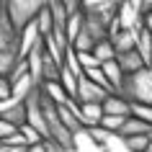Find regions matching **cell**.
I'll list each match as a JSON object with an SVG mask.
<instances>
[{"label":"cell","mask_w":152,"mask_h":152,"mask_svg":"<svg viewBox=\"0 0 152 152\" xmlns=\"http://www.w3.org/2000/svg\"><path fill=\"white\" fill-rule=\"evenodd\" d=\"M119 96H124L129 103H144L152 106V70L137 72V75H126L124 80V88H121Z\"/></svg>","instance_id":"6da1fadb"},{"label":"cell","mask_w":152,"mask_h":152,"mask_svg":"<svg viewBox=\"0 0 152 152\" xmlns=\"http://www.w3.org/2000/svg\"><path fill=\"white\" fill-rule=\"evenodd\" d=\"M3 5L8 10L10 21L16 26V31L21 34L23 28H28V26L39 18V13L44 10L47 3H41V0H3Z\"/></svg>","instance_id":"7a4b0ae2"},{"label":"cell","mask_w":152,"mask_h":152,"mask_svg":"<svg viewBox=\"0 0 152 152\" xmlns=\"http://www.w3.org/2000/svg\"><path fill=\"white\" fill-rule=\"evenodd\" d=\"M119 21H121L124 31H142L144 28V13L139 8V0H121Z\"/></svg>","instance_id":"3957f363"},{"label":"cell","mask_w":152,"mask_h":152,"mask_svg":"<svg viewBox=\"0 0 152 152\" xmlns=\"http://www.w3.org/2000/svg\"><path fill=\"white\" fill-rule=\"evenodd\" d=\"M108 96H113V93H108V90L98 88L93 80H88L85 75L80 77V88H77V103H103Z\"/></svg>","instance_id":"277c9868"},{"label":"cell","mask_w":152,"mask_h":152,"mask_svg":"<svg viewBox=\"0 0 152 152\" xmlns=\"http://www.w3.org/2000/svg\"><path fill=\"white\" fill-rule=\"evenodd\" d=\"M103 116H106L103 103H80V124L85 129H98Z\"/></svg>","instance_id":"5b68a950"},{"label":"cell","mask_w":152,"mask_h":152,"mask_svg":"<svg viewBox=\"0 0 152 152\" xmlns=\"http://www.w3.org/2000/svg\"><path fill=\"white\" fill-rule=\"evenodd\" d=\"M44 57H47V49H44V39L36 44L31 54L26 57L28 59V70H31V77L36 80V85L41 88V83H44Z\"/></svg>","instance_id":"8992f818"},{"label":"cell","mask_w":152,"mask_h":152,"mask_svg":"<svg viewBox=\"0 0 152 152\" xmlns=\"http://www.w3.org/2000/svg\"><path fill=\"white\" fill-rule=\"evenodd\" d=\"M108 21L103 16H98V13H85V28L90 31V36L96 39V44L101 41H108Z\"/></svg>","instance_id":"52a82bcc"},{"label":"cell","mask_w":152,"mask_h":152,"mask_svg":"<svg viewBox=\"0 0 152 152\" xmlns=\"http://www.w3.org/2000/svg\"><path fill=\"white\" fill-rule=\"evenodd\" d=\"M103 111H106V116H124V119H129L132 116V103H129L124 96H108L103 101Z\"/></svg>","instance_id":"ba28073f"},{"label":"cell","mask_w":152,"mask_h":152,"mask_svg":"<svg viewBox=\"0 0 152 152\" xmlns=\"http://www.w3.org/2000/svg\"><path fill=\"white\" fill-rule=\"evenodd\" d=\"M116 62H119V67L124 70V75H137V72L147 70V62L142 59V54L139 52H126V54H119L116 57Z\"/></svg>","instance_id":"9c48e42d"},{"label":"cell","mask_w":152,"mask_h":152,"mask_svg":"<svg viewBox=\"0 0 152 152\" xmlns=\"http://www.w3.org/2000/svg\"><path fill=\"white\" fill-rule=\"evenodd\" d=\"M119 137H124V139H132V137H152V124L137 119V116H129L124 129L119 132Z\"/></svg>","instance_id":"30bf717a"},{"label":"cell","mask_w":152,"mask_h":152,"mask_svg":"<svg viewBox=\"0 0 152 152\" xmlns=\"http://www.w3.org/2000/svg\"><path fill=\"white\" fill-rule=\"evenodd\" d=\"M41 41V34H39V26H36V21H34L31 26H28V28H23V31H21V57H28L34 52V49H36V44H39Z\"/></svg>","instance_id":"8fae6325"},{"label":"cell","mask_w":152,"mask_h":152,"mask_svg":"<svg viewBox=\"0 0 152 152\" xmlns=\"http://www.w3.org/2000/svg\"><path fill=\"white\" fill-rule=\"evenodd\" d=\"M137 36H139V31H121L108 41L113 44L116 54H126V52H134L137 49Z\"/></svg>","instance_id":"7c38bea8"},{"label":"cell","mask_w":152,"mask_h":152,"mask_svg":"<svg viewBox=\"0 0 152 152\" xmlns=\"http://www.w3.org/2000/svg\"><path fill=\"white\" fill-rule=\"evenodd\" d=\"M41 93L57 106H67L72 101V98L67 96V90L62 88V83H44V85H41Z\"/></svg>","instance_id":"4fadbf2b"},{"label":"cell","mask_w":152,"mask_h":152,"mask_svg":"<svg viewBox=\"0 0 152 152\" xmlns=\"http://www.w3.org/2000/svg\"><path fill=\"white\" fill-rule=\"evenodd\" d=\"M59 83H62V88L67 90V96H70L72 101H75V98H77V88H80V77H77V75H75V72H72L70 67H67V64L62 67Z\"/></svg>","instance_id":"5bb4252c"},{"label":"cell","mask_w":152,"mask_h":152,"mask_svg":"<svg viewBox=\"0 0 152 152\" xmlns=\"http://www.w3.org/2000/svg\"><path fill=\"white\" fill-rule=\"evenodd\" d=\"M137 52L142 54V59L147 62V67H152V34L147 31V28H142L139 36H137Z\"/></svg>","instance_id":"9a60e30c"},{"label":"cell","mask_w":152,"mask_h":152,"mask_svg":"<svg viewBox=\"0 0 152 152\" xmlns=\"http://www.w3.org/2000/svg\"><path fill=\"white\" fill-rule=\"evenodd\" d=\"M3 119L10 121V124H16V126H26V124H28V108H26V103H18V106H13L10 111L3 113Z\"/></svg>","instance_id":"2e32d148"},{"label":"cell","mask_w":152,"mask_h":152,"mask_svg":"<svg viewBox=\"0 0 152 152\" xmlns=\"http://www.w3.org/2000/svg\"><path fill=\"white\" fill-rule=\"evenodd\" d=\"M36 26H39L41 39H47V36H52V34H54V18H52V10H49V5H44V10L39 13V18H36Z\"/></svg>","instance_id":"e0dca14e"},{"label":"cell","mask_w":152,"mask_h":152,"mask_svg":"<svg viewBox=\"0 0 152 152\" xmlns=\"http://www.w3.org/2000/svg\"><path fill=\"white\" fill-rule=\"evenodd\" d=\"M93 54H96V59L101 62V67L103 64H108V62H113L116 59V49H113V44L111 41H101V44H96V49H93Z\"/></svg>","instance_id":"ac0fdd59"},{"label":"cell","mask_w":152,"mask_h":152,"mask_svg":"<svg viewBox=\"0 0 152 152\" xmlns=\"http://www.w3.org/2000/svg\"><path fill=\"white\" fill-rule=\"evenodd\" d=\"M85 77H88V80H93V83L98 85V88H103V90H108V93H113V85L108 83V77H106L103 67H96V70H88V72H85Z\"/></svg>","instance_id":"d6986e66"},{"label":"cell","mask_w":152,"mask_h":152,"mask_svg":"<svg viewBox=\"0 0 152 152\" xmlns=\"http://www.w3.org/2000/svg\"><path fill=\"white\" fill-rule=\"evenodd\" d=\"M31 75V70H28V59H21V62L13 67V72L8 75V80H10V85H16V83H21L23 77H28Z\"/></svg>","instance_id":"ffe728a7"},{"label":"cell","mask_w":152,"mask_h":152,"mask_svg":"<svg viewBox=\"0 0 152 152\" xmlns=\"http://www.w3.org/2000/svg\"><path fill=\"white\" fill-rule=\"evenodd\" d=\"M132 116H137V119H142V121H147V124H152V106L132 103Z\"/></svg>","instance_id":"44dd1931"},{"label":"cell","mask_w":152,"mask_h":152,"mask_svg":"<svg viewBox=\"0 0 152 152\" xmlns=\"http://www.w3.org/2000/svg\"><path fill=\"white\" fill-rule=\"evenodd\" d=\"M77 59H80V64H83V70H85V72L101 67V62L96 59V54H93V52H77Z\"/></svg>","instance_id":"7402d4cb"},{"label":"cell","mask_w":152,"mask_h":152,"mask_svg":"<svg viewBox=\"0 0 152 152\" xmlns=\"http://www.w3.org/2000/svg\"><path fill=\"white\" fill-rule=\"evenodd\" d=\"M21 134L26 137L28 147H34V144H41V142H47V139H44V137H41V134H39V132H36L34 126H28V124H26V126H21Z\"/></svg>","instance_id":"603a6c76"},{"label":"cell","mask_w":152,"mask_h":152,"mask_svg":"<svg viewBox=\"0 0 152 152\" xmlns=\"http://www.w3.org/2000/svg\"><path fill=\"white\" fill-rule=\"evenodd\" d=\"M150 139H152V137H132V139H126V144H129V150H132V152H147Z\"/></svg>","instance_id":"cb8c5ba5"},{"label":"cell","mask_w":152,"mask_h":152,"mask_svg":"<svg viewBox=\"0 0 152 152\" xmlns=\"http://www.w3.org/2000/svg\"><path fill=\"white\" fill-rule=\"evenodd\" d=\"M21 134V126H16V124H10V121L0 119V139H10V137Z\"/></svg>","instance_id":"d4e9b609"},{"label":"cell","mask_w":152,"mask_h":152,"mask_svg":"<svg viewBox=\"0 0 152 152\" xmlns=\"http://www.w3.org/2000/svg\"><path fill=\"white\" fill-rule=\"evenodd\" d=\"M8 98H13V85L8 77H0V101H8Z\"/></svg>","instance_id":"484cf974"},{"label":"cell","mask_w":152,"mask_h":152,"mask_svg":"<svg viewBox=\"0 0 152 152\" xmlns=\"http://www.w3.org/2000/svg\"><path fill=\"white\" fill-rule=\"evenodd\" d=\"M28 152H47V142H41V144H34V147H28Z\"/></svg>","instance_id":"4316f807"},{"label":"cell","mask_w":152,"mask_h":152,"mask_svg":"<svg viewBox=\"0 0 152 152\" xmlns=\"http://www.w3.org/2000/svg\"><path fill=\"white\" fill-rule=\"evenodd\" d=\"M144 28L152 34V13H150V16H144Z\"/></svg>","instance_id":"83f0119b"},{"label":"cell","mask_w":152,"mask_h":152,"mask_svg":"<svg viewBox=\"0 0 152 152\" xmlns=\"http://www.w3.org/2000/svg\"><path fill=\"white\" fill-rule=\"evenodd\" d=\"M147 152H152V139H150V147H147Z\"/></svg>","instance_id":"f1b7e54d"},{"label":"cell","mask_w":152,"mask_h":152,"mask_svg":"<svg viewBox=\"0 0 152 152\" xmlns=\"http://www.w3.org/2000/svg\"><path fill=\"white\" fill-rule=\"evenodd\" d=\"M64 152H77V150H75V147H72V150H64Z\"/></svg>","instance_id":"f546056e"}]
</instances>
